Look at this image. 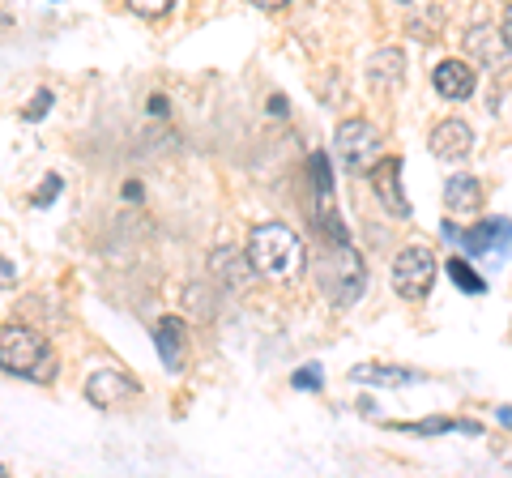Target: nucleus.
Returning a JSON list of instances; mask_svg holds the SVG:
<instances>
[{
  "mask_svg": "<svg viewBox=\"0 0 512 478\" xmlns=\"http://www.w3.org/2000/svg\"><path fill=\"white\" fill-rule=\"evenodd\" d=\"M316 286L333 308H350L367 291V265L350 248V239H329V248L320 252V265H316Z\"/></svg>",
  "mask_w": 512,
  "mask_h": 478,
  "instance_id": "obj_1",
  "label": "nucleus"
},
{
  "mask_svg": "<svg viewBox=\"0 0 512 478\" xmlns=\"http://www.w3.org/2000/svg\"><path fill=\"white\" fill-rule=\"evenodd\" d=\"M248 261L265 278H295L308 261V248L286 222H261L248 239Z\"/></svg>",
  "mask_w": 512,
  "mask_h": 478,
  "instance_id": "obj_2",
  "label": "nucleus"
},
{
  "mask_svg": "<svg viewBox=\"0 0 512 478\" xmlns=\"http://www.w3.org/2000/svg\"><path fill=\"white\" fill-rule=\"evenodd\" d=\"M47 359H52V350L35 329L5 325V333H0V368L9 376H47Z\"/></svg>",
  "mask_w": 512,
  "mask_h": 478,
  "instance_id": "obj_3",
  "label": "nucleus"
},
{
  "mask_svg": "<svg viewBox=\"0 0 512 478\" xmlns=\"http://www.w3.org/2000/svg\"><path fill=\"white\" fill-rule=\"evenodd\" d=\"M333 150H338V163L355 175H372V167L380 163V133L367 120H346L338 137H333Z\"/></svg>",
  "mask_w": 512,
  "mask_h": 478,
  "instance_id": "obj_4",
  "label": "nucleus"
},
{
  "mask_svg": "<svg viewBox=\"0 0 512 478\" xmlns=\"http://www.w3.org/2000/svg\"><path fill=\"white\" fill-rule=\"evenodd\" d=\"M448 239H457L470 257H491V261H508L512 257V218H487L470 231H453L444 227Z\"/></svg>",
  "mask_w": 512,
  "mask_h": 478,
  "instance_id": "obj_5",
  "label": "nucleus"
},
{
  "mask_svg": "<svg viewBox=\"0 0 512 478\" xmlns=\"http://www.w3.org/2000/svg\"><path fill=\"white\" fill-rule=\"evenodd\" d=\"M436 282V257L427 248H406L393 261V291L402 299H427Z\"/></svg>",
  "mask_w": 512,
  "mask_h": 478,
  "instance_id": "obj_6",
  "label": "nucleus"
},
{
  "mask_svg": "<svg viewBox=\"0 0 512 478\" xmlns=\"http://www.w3.org/2000/svg\"><path fill=\"white\" fill-rule=\"evenodd\" d=\"M367 180H372L380 205L393 218H410V201H406V188H402V158H380Z\"/></svg>",
  "mask_w": 512,
  "mask_h": 478,
  "instance_id": "obj_7",
  "label": "nucleus"
},
{
  "mask_svg": "<svg viewBox=\"0 0 512 478\" xmlns=\"http://www.w3.org/2000/svg\"><path fill=\"white\" fill-rule=\"evenodd\" d=\"M86 397L99 410H116V406H124V402H133L137 397V385L128 380L124 372H116V368H103V372H94L90 380H86Z\"/></svg>",
  "mask_w": 512,
  "mask_h": 478,
  "instance_id": "obj_8",
  "label": "nucleus"
},
{
  "mask_svg": "<svg viewBox=\"0 0 512 478\" xmlns=\"http://www.w3.org/2000/svg\"><path fill=\"white\" fill-rule=\"evenodd\" d=\"M474 65L470 60H440L436 65V73H431V86H436V94L440 99H448V103H461V99H470L474 94Z\"/></svg>",
  "mask_w": 512,
  "mask_h": 478,
  "instance_id": "obj_9",
  "label": "nucleus"
},
{
  "mask_svg": "<svg viewBox=\"0 0 512 478\" xmlns=\"http://www.w3.org/2000/svg\"><path fill=\"white\" fill-rule=\"evenodd\" d=\"M427 146H431L436 158H444V163H461V158L470 154V146H474V133H470L466 120H440L436 129H431Z\"/></svg>",
  "mask_w": 512,
  "mask_h": 478,
  "instance_id": "obj_10",
  "label": "nucleus"
},
{
  "mask_svg": "<svg viewBox=\"0 0 512 478\" xmlns=\"http://www.w3.org/2000/svg\"><path fill=\"white\" fill-rule=\"evenodd\" d=\"M154 346H158V359H163L167 372H180L184 368V355H188V325L180 316H163L154 329Z\"/></svg>",
  "mask_w": 512,
  "mask_h": 478,
  "instance_id": "obj_11",
  "label": "nucleus"
},
{
  "mask_svg": "<svg viewBox=\"0 0 512 478\" xmlns=\"http://www.w3.org/2000/svg\"><path fill=\"white\" fill-rule=\"evenodd\" d=\"M478 205H483V184L474 180V175H448L444 184V210L448 214H474Z\"/></svg>",
  "mask_w": 512,
  "mask_h": 478,
  "instance_id": "obj_12",
  "label": "nucleus"
},
{
  "mask_svg": "<svg viewBox=\"0 0 512 478\" xmlns=\"http://www.w3.org/2000/svg\"><path fill=\"white\" fill-rule=\"evenodd\" d=\"M372 86L376 90H389V86H402V52H376L372 56Z\"/></svg>",
  "mask_w": 512,
  "mask_h": 478,
  "instance_id": "obj_13",
  "label": "nucleus"
},
{
  "mask_svg": "<svg viewBox=\"0 0 512 478\" xmlns=\"http://www.w3.org/2000/svg\"><path fill=\"white\" fill-rule=\"evenodd\" d=\"M448 278H453L466 295H483V291H487V282L478 278V274H474V265H470V261H461V257H457V261H448Z\"/></svg>",
  "mask_w": 512,
  "mask_h": 478,
  "instance_id": "obj_14",
  "label": "nucleus"
},
{
  "mask_svg": "<svg viewBox=\"0 0 512 478\" xmlns=\"http://www.w3.org/2000/svg\"><path fill=\"white\" fill-rule=\"evenodd\" d=\"M355 380H376V385H406V380H419V376H397L389 368H355Z\"/></svg>",
  "mask_w": 512,
  "mask_h": 478,
  "instance_id": "obj_15",
  "label": "nucleus"
},
{
  "mask_svg": "<svg viewBox=\"0 0 512 478\" xmlns=\"http://www.w3.org/2000/svg\"><path fill=\"white\" fill-rule=\"evenodd\" d=\"M128 9L137 13V18H167L171 13V0H128Z\"/></svg>",
  "mask_w": 512,
  "mask_h": 478,
  "instance_id": "obj_16",
  "label": "nucleus"
},
{
  "mask_svg": "<svg viewBox=\"0 0 512 478\" xmlns=\"http://www.w3.org/2000/svg\"><path fill=\"white\" fill-rule=\"evenodd\" d=\"M56 193H60V175H47V180L39 184V193H35V205H52Z\"/></svg>",
  "mask_w": 512,
  "mask_h": 478,
  "instance_id": "obj_17",
  "label": "nucleus"
},
{
  "mask_svg": "<svg viewBox=\"0 0 512 478\" xmlns=\"http://www.w3.org/2000/svg\"><path fill=\"white\" fill-rule=\"evenodd\" d=\"M47 103H52V90H39V94H35V103L26 107V116H30V120H39L43 111H47Z\"/></svg>",
  "mask_w": 512,
  "mask_h": 478,
  "instance_id": "obj_18",
  "label": "nucleus"
},
{
  "mask_svg": "<svg viewBox=\"0 0 512 478\" xmlns=\"http://www.w3.org/2000/svg\"><path fill=\"white\" fill-rule=\"evenodd\" d=\"M316 372H320V368H312V363H308V368L295 376V385H299V389H316V385H320V376H316Z\"/></svg>",
  "mask_w": 512,
  "mask_h": 478,
  "instance_id": "obj_19",
  "label": "nucleus"
},
{
  "mask_svg": "<svg viewBox=\"0 0 512 478\" xmlns=\"http://www.w3.org/2000/svg\"><path fill=\"white\" fill-rule=\"evenodd\" d=\"M252 5H256V9H282L286 0H252Z\"/></svg>",
  "mask_w": 512,
  "mask_h": 478,
  "instance_id": "obj_20",
  "label": "nucleus"
},
{
  "mask_svg": "<svg viewBox=\"0 0 512 478\" xmlns=\"http://www.w3.org/2000/svg\"><path fill=\"white\" fill-rule=\"evenodd\" d=\"M504 39H508V47H512V5H508V13H504Z\"/></svg>",
  "mask_w": 512,
  "mask_h": 478,
  "instance_id": "obj_21",
  "label": "nucleus"
},
{
  "mask_svg": "<svg viewBox=\"0 0 512 478\" xmlns=\"http://www.w3.org/2000/svg\"><path fill=\"white\" fill-rule=\"evenodd\" d=\"M0 269H5V274H0V282H5V286H13V261H5Z\"/></svg>",
  "mask_w": 512,
  "mask_h": 478,
  "instance_id": "obj_22",
  "label": "nucleus"
},
{
  "mask_svg": "<svg viewBox=\"0 0 512 478\" xmlns=\"http://www.w3.org/2000/svg\"><path fill=\"white\" fill-rule=\"evenodd\" d=\"M397 5H410V0H397Z\"/></svg>",
  "mask_w": 512,
  "mask_h": 478,
  "instance_id": "obj_23",
  "label": "nucleus"
}]
</instances>
